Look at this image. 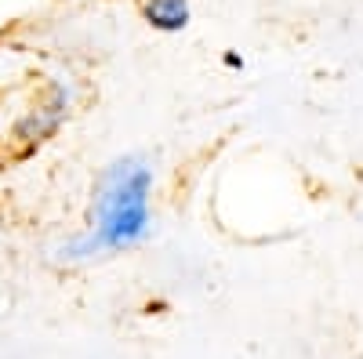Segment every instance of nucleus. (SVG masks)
<instances>
[{
    "mask_svg": "<svg viewBox=\"0 0 363 359\" xmlns=\"http://www.w3.org/2000/svg\"><path fill=\"white\" fill-rule=\"evenodd\" d=\"M149 189H153V171L142 156L113 160L95 186L91 200V229L66 247H58L62 261H91L109 251L138 247L149 232Z\"/></svg>",
    "mask_w": 363,
    "mask_h": 359,
    "instance_id": "1",
    "label": "nucleus"
},
{
    "mask_svg": "<svg viewBox=\"0 0 363 359\" xmlns=\"http://www.w3.org/2000/svg\"><path fill=\"white\" fill-rule=\"evenodd\" d=\"M66 102H69V91H62V87H55L51 102H48L44 109H37L29 120H22L18 135H22V138H29V142H40V138H48V135L58 127V120L66 116Z\"/></svg>",
    "mask_w": 363,
    "mask_h": 359,
    "instance_id": "2",
    "label": "nucleus"
},
{
    "mask_svg": "<svg viewBox=\"0 0 363 359\" xmlns=\"http://www.w3.org/2000/svg\"><path fill=\"white\" fill-rule=\"evenodd\" d=\"M142 15L160 33H182L189 25V0H145Z\"/></svg>",
    "mask_w": 363,
    "mask_h": 359,
    "instance_id": "3",
    "label": "nucleus"
},
{
    "mask_svg": "<svg viewBox=\"0 0 363 359\" xmlns=\"http://www.w3.org/2000/svg\"><path fill=\"white\" fill-rule=\"evenodd\" d=\"M222 62H225L229 69H244V58H240L236 51H225V55H222Z\"/></svg>",
    "mask_w": 363,
    "mask_h": 359,
    "instance_id": "4",
    "label": "nucleus"
}]
</instances>
